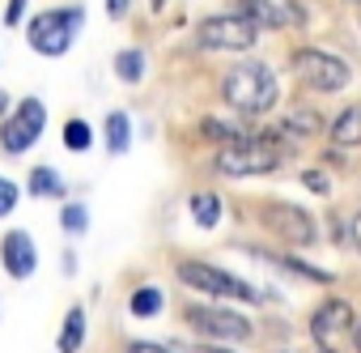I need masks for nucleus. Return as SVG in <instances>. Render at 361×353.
<instances>
[{
    "label": "nucleus",
    "mask_w": 361,
    "mask_h": 353,
    "mask_svg": "<svg viewBox=\"0 0 361 353\" xmlns=\"http://www.w3.org/2000/svg\"><path fill=\"white\" fill-rule=\"evenodd\" d=\"M178 353H234V349H221V345H196V349H178Z\"/></svg>",
    "instance_id": "nucleus-29"
},
{
    "label": "nucleus",
    "mask_w": 361,
    "mask_h": 353,
    "mask_svg": "<svg viewBox=\"0 0 361 353\" xmlns=\"http://www.w3.org/2000/svg\"><path fill=\"white\" fill-rule=\"evenodd\" d=\"M221 98L238 115H268L281 98V85H276V73L264 60H238L221 77Z\"/></svg>",
    "instance_id": "nucleus-1"
},
{
    "label": "nucleus",
    "mask_w": 361,
    "mask_h": 353,
    "mask_svg": "<svg viewBox=\"0 0 361 353\" xmlns=\"http://www.w3.org/2000/svg\"><path fill=\"white\" fill-rule=\"evenodd\" d=\"M123 353H178V349H170V345H157V340H132Z\"/></svg>",
    "instance_id": "nucleus-26"
},
{
    "label": "nucleus",
    "mask_w": 361,
    "mask_h": 353,
    "mask_svg": "<svg viewBox=\"0 0 361 353\" xmlns=\"http://www.w3.org/2000/svg\"><path fill=\"white\" fill-rule=\"evenodd\" d=\"M319 353H336V349H327V345H323V349H319Z\"/></svg>",
    "instance_id": "nucleus-33"
},
{
    "label": "nucleus",
    "mask_w": 361,
    "mask_h": 353,
    "mask_svg": "<svg viewBox=\"0 0 361 353\" xmlns=\"http://www.w3.org/2000/svg\"><path fill=\"white\" fill-rule=\"evenodd\" d=\"M128 9H132V0H106V18H111V22H123Z\"/></svg>",
    "instance_id": "nucleus-27"
},
{
    "label": "nucleus",
    "mask_w": 361,
    "mask_h": 353,
    "mask_svg": "<svg viewBox=\"0 0 361 353\" xmlns=\"http://www.w3.org/2000/svg\"><path fill=\"white\" fill-rule=\"evenodd\" d=\"M161 306H166L161 285H136V289H132V298H128V311H132L136 319H153Z\"/></svg>",
    "instance_id": "nucleus-17"
},
{
    "label": "nucleus",
    "mask_w": 361,
    "mask_h": 353,
    "mask_svg": "<svg viewBox=\"0 0 361 353\" xmlns=\"http://www.w3.org/2000/svg\"><path fill=\"white\" fill-rule=\"evenodd\" d=\"M26 192L35 201H56V196H64V179H60L51 166H35L30 179H26Z\"/></svg>",
    "instance_id": "nucleus-14"
},
{
    "label": "nucleus",
    "mask_w": 361,
    "mask_h": 353,
    "mask_svg": "<svg viewBox=\"0 0 361 353\" xmlns=\"http://www.w3.org/2000/svg\"><path fill=\"white\" fill-rule=\"evenodd\" d=\"M174 277L183 281V285H192V289H200V294H213V298H238L247 306H259L264 302V294L255 285H247L243 277H234V273H226V268H217L209 260H178L174 264Z\"/></svg>",
    "instance_id": "nucleus-2"
},
{
    "label": "nucleus",
    "mask_w": 361,
    "mask_h": 353,
    "mask_svg": "<svg viewBox=\"0 0 361 353\" xmlns=\"http://www.w3.org/2000/svg\"><path fill=\"white\" fill-rule=\"evenodd\" d=\"M43 128H47V107L39 98H22L5 119H0V149L13 153V157H22L26 149L39 145Z\"/></svg>",
    "instance_id": "nucleus-7"
},
{
    "label": "nucleus",
    "mask_w": 361,
    "mask_h": 353,
    "mask_svg": "<svg viewBox=\"0 0 361 353\" xmlns=\"http://www.w3.org/2000/svg\"><path fill=\"white\" fill-rule=\"evenodd\" d=\"M188 213H192V222L200 230H217V222H221V196L217 192H192L188 196Z\"/></svg>",
    "instance_id": "nucleus-12"
},
{
    "label": "nucleus",
    "mask_w": 361,
    "mask_h": 353,
    "mask_svg": "<svg viewBox=\"0 0 361 353\" xmlns=\"http://www.w3.org/2000/svg\"><path fill=\"white\" fill-rule=\"evenodd\" d=\"M94 145V132H90V124L85 119H68L64 124V149H73V153H85Z\"/></svg>",
    "instance_id": "nucleus-20"
},
{
    "label": "nucleus",
    "mask_w": 361,
    "mask_h": 353,
    "mask_svg": "<svg viewBox=\"0 0 361 353\" xmlns=\"http://www.w3.org/2000/svg\"><path fill=\"white\" fill-rule=\"evenodd\" d=\"M22 13H26V0H9V5H5V26H18Z\"/></svg>",
    "instance_id": "nucleus-28"
},
{
    "label": "nucleus",
    "mask_w": 361,
    "mask_h": 353,
    "mask_svg": "<svg viewBox=\"0 0 361 353\" xmlns=\"http://www.w3.org/2000/svg\"><path fill=\"white\" fill-rule=\"evenodd\" d=\"M259 222H264L276 239H285V243H293V247H310V243L319 239L310 213H302V209H293V205H281V201L264 205V209H259Z\"/></svg>",
    "instance_id": "nucleus-9"
},
{
    "label": "nucleus",
    "mask_w": 361,
    "mask_h": 353,
    "mask_svg": "<svg viewBox=\"0 0 361 353\" xmlns=\"http://www.w3.org/2000/svg\"><path fill=\"white\" fill-rule=\"evenodd\" d=\"M183 319L192 332L209 336V340H251L255 336V323L230 306H183Z\"/></svg>",
    "instance_id": "nucleus-8"
},
{
    "label": "nucleus",
    "mask_w": 361,
    "mask_h": 353,
    "mask_svg": "<svg viewBox=\"0 0 361 353\" xmlns=\"http://www.w3.org/2000/svg\"><path fill=\"white\" fill-rule=\"evenodd\" d=\"M81 9L77 5H68V9H43V13H35L30 18V26H26V39H30V47L39 52V56H64L68 47H73V35H77V26H81Z\"/></svg>",
    "instance_id": "nucleus-4"
},
{
    "label": "nucleus",
    "mask_w": 361,
    "mask_h": 353,
    "mask_svg": "<svg viewBox=\"0 0 361 353\" xmlns=\"http://www.w3.org/2000/svg\"><path fill=\"white\" fill-rule=\"evenodd\" d=\"M353 345H357V353H361V323H353Z\"/></svg>",
    "instance_id": "nucleus-32"
},
{
    "label": "nucleus",
    "mask_w": 361,
    "mask_h": 353,
    "mask_svg": "<svg viewBox=\"0 0 361 353\" xmlns=\"http://www.w3.org/2000/svg\"><path fill=\"white\" fill-rule=\"evenodd\" d=\"M200 132H204L209 140H226V145H234V140L243 136V132H234V128H226L221 119H204V124H200Z\"/></svg>",
    "instance_id": "nucleus-24"
},
{
    "label": "nucleus",
    "mask_w": 361,
    "mask_h": 353,
    "mask_svg": "<svg viewBox=\"0 0 361 353\" xmlns=\"http://www.w3.org/2000/svg\"><path fill=\"white\" fill-rule=\"evenodd\" d=\"M259 43V26H251L243 13H213L196 26L200 52H251Z\"/></svg>",
    "instance_id": "nucleus-6"
},
{
    "label": "nucleus",
    "mask_w": 361,
    "mask_h": 353,
    "mask_svg": "<svg viewBox=\"0 0 361 353\" xmlns=\"http://www.w3.org/2000/svg\"><path fill=\"white\" fill-rule=\"evenodd\" d=\"M9 111H13V102H9V94H0V119H5Z\"/></svg>",
    "instance_id": "nucleus-30"
},
{
    "label": "nucleus",
    "mask_w": 361,
    "mask_h": 353,
    "mask_svg": "<svg viewBox=\"0 0 361 353\" xmlns=\"http://www.w3.org/2000/svg\"><path fill=\"white\" fill-rule=\"evenodd\" d=\"M145 68H149V64H145V52H140V47H128V52L115 56V77L128 81V85H136V81L145 77Z\"/></svg>",
    "instance_id": "nucleus-18"
},
{
    "label": "nucleus",
    "mask_w": 361,
    "mask_h": 353,
    "mask_svg": "<svg viewBox=\"0 0 361 353\" xmlns=\"http://www.w3.org/2000/svg\"><path fill=\"white\" fill-rule=\"evenodd\" d=\"M81 345H85V306H73V311L64 315V328H60L56 349H60V353H81Z\"/></svg>",
    "instance_id": "nucleus-15"
},
{
    "label": "nucleus",
    "mask_w": 361,
    "mask_h": 353,
    "mask_svg": "<svg viewBox=\"0 0 361 353\" xmlns=\"http://www.w3.org/2000/svg\"><path fill=\"white\" fill-rule=\"evenodd\" d=\"M0 264H5V273H9L13 281L35 277V268H39V247H35V239H30L26 230H9L5 239H0Z\"/></svg>",
    "instance_id": "nucleus-10"
},
{
    "label": "nucleus",
    "mask_w": 361,
    "mask_h": 353,
    "mask_svg": "<svg viewBox=\"0 0 361 353\" xmlns=\"http://www.w3.org/2000/svg\"><path fill=\"white\" fill-rule=\"evenodd\" d=\"M60 226H64V234L81 239V234L90 230V209H85V205H64V209H60Z\"/></svg>",
    "instance_id": "nucleus-21"
},
{
    "label": "nucleus",
    "mask_w": 361,
    "mask_h": 353,
    "mask_svg": "<svg viewBox=\"0 0 361 353\" xmlns=\"http://www.w3.org/2000/svg\"><path fill=\"white\" fill-rule=\"evenodd\" d=\"M281 166V149L264 145V140H251L247 132L234 140V145H221L217 157H213V170L226 174V179H251V174H272Z\"/></svg>",
    "instance_id": "nucleus-3"
},
{
    "label": "nucleus",
    "mask_w": 361,
    "mask_h": 353,
    "mask_svg": "<svg viewBox=\"0 0 361 353\" xmlns=\"http://www.w3.org/2000/svg\"><path fill=\"white\" fill-rule=\"evenodd\" d=\"M285 273H293V277H302V281H314V285H331L336 277L327 273V268H314V264H306V260H298V256H281L276 260Z\"/></svg>",
    "instance_id": "nucleus-19"
},
{
    "label": "nucleus",
    "mask_w": 361,
    "mask_h": 353,
    "mask_svg": "<svg viewBox=\"0 0 361 353\" xmlns=\"http://www.w3.org/2000/svg\"><path fill=\"white\" fill-rule=\"evenodd\" d=\"M18 201H22V188H18L13 179H5V174H0V217H9V213L18 209Z\"/></svg>",
    "instance_id": "nucleus-23"
},
{
    "label": "nucleus",
    "mask_w": 361,
    "mask_h": 353,
    "mask_svg": "<svg viewBox=\"0 0 361 353\" xmlns=\"http://www.w3.org/2000/svg\"><path fill=\"white\" fill-rule=\"evenodd\" d=\"M293 128H298V132H319V128H323V119H319L314 111H306V107H293V111L285 115L281 132H289V136H293Z\"/></svg>",
    "instance_id": "nucleus-22"
},
{
    "label": "nucleus",
    "mask_w": 361,
    "mask_h": 353,
    "mask_svg": "<svg viewBox=\"0 0 361 353\" xmlns=\"http://www.w3.org/2000/svg\"><path fill=\"white\" fill-rule=\"evenodd\" d=\"M353 5H361V0H353Z\"/></svg>",
    "instance_id": "nucleus-34"
},
{
    "label": "nucleus",
    "mask_w": 361,
    "mask_h": 353,
    "mask_svg": "<svg viewBox=\"0 0 361 353\" xmlns=\"http://www.w3.org/2000/svg\"><path fill=\"white\" fill-rule=\"evenodd\" d=\"M353 243H357V247H361V213H357V217H353Z\"/></svg>",
    "instance_id": "nucleus-31"
},
{
    "label": "nucleus",
    "mask_w": 361,
    "mask_h": 353,
    "mask_svg": "<svg viewBox=\"0 0 361 353\" xmlns=\"http://www.w3.org/2000/svg\"><path fill=\"white\" fill-rule=\"evenodd\" d=\"M336 332H353V306H348L344 298H327V302H319L314 315H310V336H314L319 345H327Z\"/></svg>",
    "instance_id": "nucleus-11"
},
{
    "label": "nucleus",
    "mask_w": 361,
    "mask_h": 353,
    "mask_svg": "<svg viewBox=\"0 0 361 353\" xmlns=\"http://www.w3.org/2000/svg\"><path fill=\"white\" fill-rule=\"evenodd\" d=\"M331 140L340 145V149H357L361 145V107H344L336 119H331Z\"/></svg>",
    "instance_id": "nucleus-13"
},
{
    "label": "nucleus",
    "mask_w": 361,
    "mask_h": 353,
    "mask_svg": "<svg viewBox=\"0 0 361 353\" xmlns=\"http://www.w3.org/2000/svg\"><path fill=\"white\" fill-rule=\"evenodd\" d=\"M302 184H306L310 192H319V196H327V192H331V179H327L323 170H306V174H302Z\"/></svg>",
    "instance_id": "nucleus-25"
},
{
    "label": "nucleus",
    "mask_w": 361,
    "mask_h": 353,
    "mask_svg": "<svg viewBox=\"0 0 361 353\" xmlns=\"http://www.w3.org/2000/svg\"><path fill=\"white\" fill-rule=\"evenodd\" d=\"M128 145H132V119L123 111H111L106 115V153L111 157H123Z\"/></svg>",
    "instance_id": "nucleus-16"
},
{
    "label": "nucleus",
    "mask_w": 361,
    "mask_h": 353,
    "mask_svg": "<svg viewBox=\"0 0 361 353\" xmlns=\"http://www.w3.org/2000/svg\"><path fill=\"white\" fill-rule=\"evenodd\" d=\"M289 68H293L298 81H306V85L319 90V94H340V90L353 81L348 64H344L340 56H331V52H319V47H298V52L289 56Z\"/></svg>",
    "instance_id": "nucleus-5"
}]
</instances>
